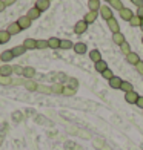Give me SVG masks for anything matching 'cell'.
Returning <instances> with one entry per match:
<instances>
[{"instance_id": "obj_19", "label": "cell", "mask_w": 143, "mask_h": 150, "mask_svg": "<svg viewBox=\"0 0 143 150\" xmlns=\"http://www.w3.org/2000/svg\"><path fill=\"white\" fill-rule=\"evenodd\" d=\"M25 87H26V91H29V92H36L39 89V84L34 80H26L25 81Z\"/></svg>"}, {"instance_id": "obj_4", "label": "cell", "mask_w": 143, "mask_h": 150, "mask_svg": "<svg viewBox=\"0 0 143 150\" xmlns=\"http://www.w3.org/2000/svg\"><path fill=\"white\" fill-rule=\"evenodd\" d=\"M119 12H120V17L123 18L125 22H131V18L134 17V12L131 11V8H125V6H123Z\"/></svg>"}, {"instance_id": "obj_40", "label": "cell", "mask_w": 143, "mask_h": 150, "mask_svg": "<svg viewBox=\"0 0 143 150\" xmlns=\"http://www.w3.org/2000/svg\"><path fill=\"white\" fill-rule=\"evenodd\" d=\"M137 17H140L143 20V6H140V8H137V14H135Z\"/></svg>"}, {"instance_id": "obj_7", "label": "cell", "mask_w": 143, "mask_h": 150, "mask_svg": "<svg viewBox=\"0 0 143 150\" xmlns=\"http://www.w3.org/2000/svg\"><path fill=\"white\" fill-rule=\"evenodd\" d=\"M97 17H99V11H88L83 17V20L89 25V23H94L95 20H97Z\"/></svg>"}, {"instance_id": "obj_18", "label": "cell", "mask_w": 143, "mask_h": 150, "mask_svg": "<svg viewBox=\"0 0 143 150\" xmlns=\"http://www.w3.org/2000/svg\"><path fill=\"white\" fill-rule=\"evenodd\" d=\"M112 42H114L115 45L122 46V45L126 42V38H125V35H123L122 32H117V34H112Z\"/></svg>"}, {"instance_id": "obj_33", "label": "cell", "mask_w": 143, "mask_h": 150, "mask_svg": "<svg viewBox=\"0 0 143 150\" xmlns=\"http://www.w3.org/2000/svg\"><path fill=\"white\" fill-rule=\"evenodd\" d=\"M102 75H103V78H105V80H108V81H109L111 78H114V77H115V75L112 74V71L109 69V67H108V69H106L103 74H102Z\"/></svg>"}, {"instance_id": "obj_23", "label": "cell", "mask_w": 143, "mask_h": 150, "mask_svg": "<svg viewBox=\"0 0 143 150\" xmlns=\"http://www.w3.org/2000/svg\"><path fill=\"white\" fill-rule=\"evenodd\" d=\"M89 58L94 61V63H99V61L102 60V54H100V51H97V49H92V51L89 52Z\"/></svg>"}, {"instance_id": "obj_36", "label": "cell", "mask_w": 143, "mask_h": 150, "mask_svg": "<svg viewBox=\"0 0 143 150\" xmlns=\"http://www.w3.org/2000/svg\"><path fill=\"white\" fill-rule=\"evenodd\" d=\"M74 93H76V89H71V87L65 86V89H63V93H62V95H66V97H72Z\"/></svg>"}, {"instance_id": "obj_27", "label": "cell", "mask_w": 143, "mask_h": 150, "mask_svg": "<svg viewBox=\"0 0 143 150\" xmlns=\"http://www.w3.org/2000/svg\"><path fill=\"white\" fill-rule=\"evenodd\" d=\"M122 91H123L125 93H128V92H132L134 91V86L129 83V81H123V83H122V87H120Z\"/></svg>"}, {"instance_id": "obj_42", "label": "cell", "mask_w": 143, "mask_h": 150, "mask_svg": "<svg viewBox=\"0 0 143 150\" xmlns=\"http://www.w3.org/2000/svg\"><path fill=\"white\" fill-rule=\"evenodd\" d=\"M135 106H139L142 110H143V97H140V98L137 100V104H135Z\"/></svg>"}, {"instance_id": "obj_26", "label": "cell", "mask_w": 143, "mask_h": 150, "mask_svg": "<svg viewBox=\"0 0 143 150\" xmlns=\"http://www.w3.org/2000/svg\"><path fill=\"white\" fill-rule=\"evenodd\" d=\"M71 47H74V45H72L71 40H62V42H60V49L68 51V49H71Z\"/></svg>"}, {"instance_id": "obj_11", "label": "cell", "mask_w": 143, "mask_h": 150, "mask_svg": "<svg viewBox=\"0 0 143 150\" xmlns=\"http://www.w3.org/2000/svg\"><path fill=\"white\" fill-rule=\"evenodd\" d=\"M40 14H42V11H40L39 8H36V6H32V8L28 9V14H26V16H28L31 20H37L40 17Z\"/></svg>"}, {"instance_id": "obj_28", "label": "cell", "mask_w": 143, "mask_h": 150, "mask_svg": "<svg viewBox=\"0 0 143 150\" xmlns=\"http://www.w3.org/2000/svg\"><path fill=\"white\" fill-rule=\"evenodd\" d=\"M51 89H52V93H63L65 86H63L62 83H56V84L51 86Z\"/></svg>"}, {"instance_id": "obj_2", "label": "cell", "mask_w": 143, "mask_h": 150, "mask_svg": "<svg viewBox=\"0 0 143 150\" xmlns=\"http://www.w3.org/2000/svg\"><path fill=\"white\" fill-rule=\"evenodd\" d=\"M17 23H19V26H20V28H22V31H23V29H29V28H31L32 20H31L28 16H22V17L17 20Z\"/></svg>"}, {"instance_id": "obj_24", "label": "cell", "mask_w": 143, "mask_h": 150, "mask_svg": "<svg viewBox=\"0 0 143 150\" xmlns=\"http://www.w3.org/2000/svg\"><path fill=\"white\" fill-rule=\"evenodd\" d=\"M100 0H89L88 2V8H89V11H99L100 9Z\"/></svg>"}, {"instance_id": "obj_30", "label": "cell", "mask_w": 143, "mask_h": 150, "mask_svg": "<svg viewBox=\"0 0 143 150\" xmlns=\"http://www.w3.org/2000/svg\"><path fill=\"white\" fill-rule=\"evenodd\" d=\"M131 26H134V28H140V25H142V18L140 17H137V16H134L132 18H131Z\"/></svg>"}, {"instance_id": "obj_32", "label": "cell", "mask_w": 143, "mask_h": 150, "mask_svg": "<svg viewBox=\"0 0 143 150\" xmlns=\"http://www.w3.org/2000/svg\"><path fill=\"white\" fill-rule=\"evenodd\" d=\"M68 87H71V89H76L79 87V81L76 78H68Z\"/></svg>"}, {"instance_id": "obj_6", "label": "cell", "mask_w": 143, "mask_h": 150, "mask_svg": "<svg viewBox=\"0 0 143 150\" xmlns=\"http://www.w3.org/2000/svg\"><path fill=\"white\" fill-rule=\"evenodd\" d=\"M22 45L25 46V49H26V51H32V49H37V40H36V38H31V37L25 38V42H23Z\"/></svg>"}, {"instance_id": "obj_20", "label": "cell", "mask_w": 143, "mask_h": 150, "mask_svg": "<svg viewBox=\"0 0 143 150\" xmlns=\"http://www.w3.org/2000/svg\"><path fill=\"white\" fill-rule=\"evenodd\" d=\"M122 83H123V80L119 78V77H114L109 80V86L112 87V89H120L122 87Z\"/></svg>"}, {"instance_id": "obj_46", "label": "cell", "mask_w": 143, "mask_h": 150, "mask_svg": "<svg viewBox=\"0 0 143 150\" xmlns=\"http://www.w3.org/2000/svg\"><path fill=\"white\" fill-rule=\"evenodd\" d=\"M140 29L143 31V20H142V25H140Z\"/></svg>"}, {"instance_id": "obj_16", "label": "cell", "mask_w": 143, "mask_h": 150, "mask_svg": "<svg viewBox=\"0 0 143 150\" xmlns=\"http://www.w3.org/2000/svg\"><path fill=\"white\" fill-rule=\"evenodd\" d=\"M6 31H8V32L11 34V35H16V34L22 32V28L19 26V23H17V22H14V23H9V25H8V29H6Z\"/></svg>"}, {"instance_id": "obj_12", "label": "cell", "mask_w": 143, "mask_h": 150, "mask_svg": "<svg viewBox=\"0 0 143 150\" xmlns=\"http://www.w3.org/2000/svg\"><path fill=\"white\" fill-rule=\"evenodd\" d=\"M11 74H14V71H12V66L3 64L2 67H0V77H11Z\"/></svg>"}, {"instance_id": "obj_3", "label": "cell", "mask_w": 143, "mask_h": 150, "mask_svg": "<svg viewBox=\"0 0 143 150\" xmlns=\"http://www.w3.org/2000/svg\"><path fill=\"white\" fill-rule=\"evenodd\" d=\"M86 31H88V23L85 22L83 18L79 20V22L76 23V26H74V32L80 35V34H83V32H86Z\"/></svg>"}, {"instance_id": "obj_17", "label": "cell", "mask_w": 143, "mask_h": 150, "mask_svg": "<svg viewBox=\"0 0 143 150\" xmlns=\"http://www.w3.org/2000/svg\"><path fill=\"white\" fill-rule=\"evenodd\" d=\"M72 49H74V52H76L77 55H83V54L86 52V43H82V42L80 43H76Z\"/></svg>"}, {"instance_id": "obj_38", "label": "cell", "mask_w": 143, "mask_h": 150, "mask_svg": "<svg viewBox=\"0 0 143 150\" xmlns=\"http://www.w3.org/2000/svg\"><path fill=\"white\" fill-rule=\"evenodd\" d=\"M12 71H14V74H17V75H23V67L20 66V64L12 66Z\"/></svg>"}, {"instance_id": "obj_13", "label": "cell", "mask_w": 143, "mask_h": 150, "mask_svg": "<svg viewBox=\"0 0 143 150\" xmlns=\"http://www.w3.org/2000/svg\"><path fill=\"white\" fill-rule=\"evenodd\" d=\"M34 75H36V69L32 66H25L23 67V77L28 78V80H32Z\"/></svg>"}, {"instance_id": "obj_48", "label": "cell", "mask_w": 143, "mask_h": 150, "mask_svg": "<svg viewBox=\"0 0 143 150\" xmlns=\"http://www.w3.org/2000/svg\"><path fill=\"white\" fill-rule=\"evenodd\" d=\"M142 43H143V37H142Z\"/></svg>"}, {"instance_id": "obj_49", "label": "cell", "mask_w": 143, "mask_h": 150, "mask_svg": "<svg viewBox=\"0 0 143 150\" xmlns=\"http://www.w3.org/2000/svg\"><path fill=\"white\" fill-rule=\"evenodd\" d=\"M49 2H51V0H49Z\"/></svg>"}, {"instance_id": "obj_37", "label": "cell", "mask_w": 143, "mask_h": 150, "mask_svg": "<svg viewBox=\"0 0 143 150\" xmlns=\"http://www.w3.org/2000/svg\"><path fill=\"white\" fill-rule=\"evenodd\" d=\"M48 40H37V49H46Z\"/></svg>"}, {"instance_id": "obj_22", "label": "cell", "mask_w": 143, "mask_h": 150, "mask_svg": "<svg viewBox=\"0 0 143 150\" xmlns=\"http://www.w3.org/2000/svg\"><path fill=\"white\" fill-rule=\"evenodd\" d=\"M12 54H14V57H20V55H23V54L26 52V49H25V46L23 45H19V46H16V47H12Z\"/></svg>"}, {"instance_id": "obj_25", "label": "cell", "mask_w": 143, "mask_h": 150, "mask_svg": "<svg viewBox=\"0 0 143 150\" xmlns=\"http://www.w3.org/2000/svg\"><path fill=\"white\" fill-rule=\"evenodd\" d=\"M9 38H11V34H9L8 31H0V45L8 43Z\"/></svg>"}, {"instance_id": "obj_21", "label": "cell", "mask_w": 143, "mask_h": 150, "mask_svg": "<svg viewBox=\"0 0 143 150\" xmlns=\"http://www.w3.org/2000/svg\"><path fill=\"white\" fill-rule=\"evenodd\" d=\"M94 64H95V71L100 72V74H103V72L108 69V64H106L105 60H100L99 63H94Z\"/></svg>"}, {"instance_id": "obj_39", "label": "cell", "mask_w": 143, "mask_h": 150, "mask_svg": "<svg viewBox=\"0 0 143 150\" xmlns=\"http://www.w3.org/2000/svg\"><path fill=\"white\" fill-rule=\"evenodd\" d=\"M135 69H137V72H139L140 75H143V61H140V63L135 66Z\"/></svg>"}, {"instance_id": "obj_31", "label": "cell", "mask_w": 143, "mask_h": 150, "mask_svg": "<svg viewBox=\"0 0 143 150\" xmlns=\"http://www.w3.org/2000/svg\"><path fill=\"white\" fill-rule=\"evenodd\" d=\"M120 51H122V52H123V54H125V55H126V57H128V55H129V54H131V46H129V43H126V42H125L123 45H122V46H120Z\"/></svg>"}, {"instance_id": "obj_29", "label": "cell", "mask_w": 143, "mask_h": 150, "mask_svg": "<svg viewBox=\"0 0 143 150\" xmlns=\"http://www.w3.org/2000/svg\"><path fill=\"white\" fill-rule=\"evenodd\" d=\"M109 6H111V8H114V9H122V8H123V3H122V0H111V2H109Z\"/></svg>"}, {"instance_id": "obj_5", "label": "cell", "mask_w": 143, "mask_h": 150, "mask_svg": "<svg viewBox=\"0 0 143 150\" xmlns=\"http://www.w3.org/2000/svg\"><path fill=\"white\" fill-rule=\"evenodd\" d=\"M140 98V95L137 93V92H128V93H125V101L126 103H129V104H137V100Z\"/></svg>"}, {"instance_id": "obj_41", "label": "cell", "mask_w": 143, "mask_h": 150, "mask_svg": "<svg viewBox=\"0 0 143 150\" xmlns=\"http://www.w3.org/2000/svg\"><path fill=\"white\" fill-rule=\"evenodd\" d=\"M131 2L137 6V8H140V6H143V0H131Z\"/></svg>"}, {"instance_id": "obj_15", "label": "cell", "mask_w": 143, "mask_h": 150, "mask_svg": "<svg viewBox=\"0 0 143 150\" xmlns=\"http://www.w3.org/2000/svg\"><path fill=\"white\" fill-rule=\"evenodd\" d=\"M49 6H51L49 0H37V2H36V8H39L42 12L46 11V9H49Z\"/></svg>"}, {"instance_id": "obj_35", "label": "cell", "mask_w": 143, "mask_h": 150, "mask_svg": "<svg viewBox=\"0 0 143 150\" xmlns=\"http://www.w3.org/2000/svg\"><path fill=\"white\" fill-rule=\"evenodd\" d=\"M39 92H42V93H52V89L49 86H40L39 84V89H37Z\"/></svg>"}, {"instance_id": "obj_14", "label": "cell", "mask_w": 143, "mask_h": 150, "mask_svg": "<svg viewBox=\"0 0 143 150\" xmlns=\"http://www.w3.org/2000/svg\"><path fill=\"white\" fill-rule=\"evenodd\" d=\"M60 42H62V40L57 38V37L48 38V47H51V49H60Z\"/></svg>"}, {"instance_id": "obj_10", "label": "cell", "mask_w": 143, "mask_h": 150, "mask_svg": "<svg viewBox=\"0 0 143 150\" xmlns=\"http://www.w3.org/2000/svg\"><path fill=\"white\" fill-rule=\"evenodd\" d=\"M12 58H14V54H12V51H3L2 54H0V60H2L5 64H8Z\"/></svg>"}, {"instance_id": "obj_44", "label": "cell", "mask_w": 143, "mask_h": 150, "mask_svg": "<svg viewBox=\"0 0 143 150\" xmlns=\"http://www.w3.org/2000/svg\"><path fill=\"white\" fill-rule=\"evenodd\" d=\"M5 9H6V5H5L3 0H0V12H3Z\"/></svg>"}, {"instance_id": "obj_34", "label": "cell", "mask_w": 143, "mask_h": 150, "mask_svg": "<svg viewBox=\"0 0 143 150\" xmlns=\"http://www.w3.org/2000/svg\"><path fill=\"white\" fill-rule=\"evenodd\" d=\"M0 84L3 86H11L12 84V80L9 77H0Z\"/></svg>"}, {"instance_id": "obj_43", "label": "cell", "mask_w": 143, "mask_h": 150, "mask_svg": "<svg viewBox=\"0 0 143 150\" xmlns=\"http://www.w3.org/2000/svg\"><path fill=\"white\" fill-rule=\"evenodd\" d=\"M3 2H5V5H6V6H11V5H14V3L17 2V0H3Z\"/></svg>"}, {"instance_id": "obj_1", "label": "cell", "mask_w": 143, "mask_h": 150, "mask_svg": "<svg viewBox=\"0 0 143 150\" xmlns=\"http://www.w3.org/2000/svg\"><path fill=\"white\" fill-rule=\"evenodd\" d=\"M99 14L102 16V18H105L108 22L109 18H112V8L111 6H106V5H102L99 9Z\"/></svg>"}, {"instance_id": "obj_9", "label": "cell", "mask_w": 143, "mask_h": 150, "mask_svg": "<svg viewBox=\"0 0 143 150\" xmlns=\"http://www.w3.org/2000/svg\"><path fill=\"white\" fill-rule=\"evenodd\" d=\"M126 61H128V63L129 64H134V66H137L139 63H140V55H139V54H135V52H131V54H129V55L126 57Z\"/></svg>"}, {"instance_id": "obj_47", "label": "cell", "mask_w": 143, "mask_h": 150, "mask_svg": "<svg viewBox=\"0 0 143 150\" xmlns=\"http://www.w3.org/2000/svg\"><path fill=\"white\" fill-rule=\"evenodd\" d=\"M105 2H108V3H109V2H111V0H105Z\"/></svg>"}, {"instance_id": "obj_45", "label": "cell", "mask_w": 143, "mask_h": 150, "mask_svg": "<svg viewBox=\"0 0 143 150\" xmlns=\"http://www.w3.org/2000/svg\"><path fill=\"white\" fill-rule=\"evenodd\" d=\"M2 142H3V135H0V146H2Z\"/></svg>"}, {"instance_id": "obj_8", "label": "cell", "mask_w": 143, "mask_h": 150, "mask_svg": "<svg viewBox=\"0 0 143 150\" xmlns=\"http://www.w3.org/2000/svg\"><path fill=\"white\" fill-rule=\"evenodd\" d=\"M106 23H108V28H109V31H112V34H117V32H120L119 22H117V20H115L114 17H112V18H109Z\"/></svg>"}]
</instances>
